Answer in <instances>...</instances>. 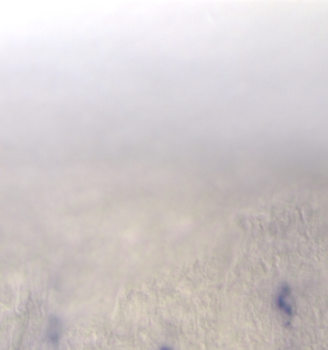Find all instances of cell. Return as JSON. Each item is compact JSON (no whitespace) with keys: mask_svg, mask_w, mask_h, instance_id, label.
I'll use <instances>...</instances> for the list:
<instances>
[{"mask_svg":"<svg viewBox=\"0 0 328 350\" xmlns=\"http://www.w3.org/2000/svg\"><path fill=\"white\" fill-rule=\"evenodd\" d=\"M276 308L279 311L281 316L285 319L290 320L294 316V299L291 293V289L288 286L281 287L279 292L276 295L275 299Z\"/></svg>","mask_w":328,"mask_h":350,"instance_id":"obj_1","label":"cell"},{"mask_svg":"<svg viewBox=\"0 0 328 350\" xmlns=\"http://www.w3.org/2000/svg\"><path fill=\"white\" fill-rule=\"evenodd\" d=\"M159 350H173V349H172V347H171V346H169V345H163V346H161L160 348H159Z\"/></svg>","mask_w":328,"mask_h":350,"instance_id":"obj_3","label":"cell"},{"mask_svg":"<svg viewBox=\"0 0 328 350\" xmlns=\"http://www.w3.org/2000/svg\"><path fill=\"white\" fill-rule=\"evenodd\" d=\"M62 324L57 318H52L48 323L47 329V339L52 344H56L62 337Z\"/></svg>","mask_w":328,"mask_h":350,"instance_id":"obj_2","label":"cell"}]
</instances>
